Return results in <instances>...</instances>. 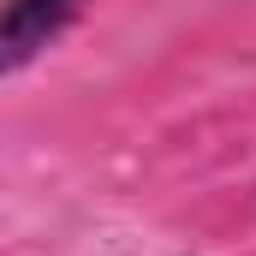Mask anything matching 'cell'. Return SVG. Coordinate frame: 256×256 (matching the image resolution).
I'll return each mask as SVG.
<instances>
[{
	"label": "cell",
	"instance_id": "6da1fadb",
	"mask_svg": "<svg viewBox=\"0 0 256 256\" xmlns=\"http://www.w3.org/2000/svg\"><path fill=\"white\" fill-rule=\"evenodd\" d=\"M84 12L90 0H0V84L36 66Z\"/></svg>",
	"mask_w": 256,
	"mask_h": 256
}]
</instances>
